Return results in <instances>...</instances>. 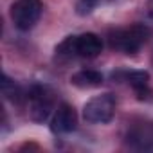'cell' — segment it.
<instances>
[{
	"mask_svg": "<svg viewBox=\"0 0 153 153\" xmlns=\"http://www.w3.org/2000/svg\"><path fill=\"white\" fill-rule=\"evenodd\" d=\"M151 36V29L144 24H133L124 29H115L110 33L108 42L110 47L115 51H121L124 54H135L140 51V47L148 42Z\"/></svg>",
	"mask_w": 153,
	"mask_h": 153,
	"instance_id": "1",
	"label": "cell"
},
{
	"mask_svg": "<svg viewBox=\"0 0 153 153\" xmlns=\"http://www.w3.org/2000/svg\"><path fill=\"white\" fill-rule=\"evenodd\" d=\"M115 97L112 94H101L92 97L83 106V119L90 124H106L114 119Z\"/></svg>",
	"mask_w": 153,
	"mask_h": 153,
	"instance_id": "2",
	"label": "cell"
},
{
	"mask_svg": "<svg viewBox=\"0 0 153 153\" xmlns=\"http://www.w3.org/2000/svg\"><path fill=\"white\" fill-rule=\"evenodd\" d=\"M43 13L42 0H16L11 6V20L16 29L29 31L33 29Z\"/></svg>",
	"mask_w": 153,
	"mask_h": 153,
	"instance_id": "3",
	"label": "cell"
},
{
	"mask_svg": "<svg viewBox=\"0 0 153 153\" xmlns=\"http://www.w3.org/2000/svg\"><path fill=\"white\" fill-rule=\"evenodd\" d=\"M29 117L34 123H45L54 110V96L47 87L34 85L29 90Z\"/></svg>",
	"mask_w": 153,
	"mask_h": 153,
	"instance_id": "4",
	"label": "cell"
},
{
	"mask_svg": "<svg viewBox=\"0 0 153 153\" xmlns=\"http://www.w3.org/2000/svg\"><path fill=\"white\" fill-rule=\"evenodd\" d=\"M76 126H78V114H76L74 106L61 103L51 119L52 133H70L76 130Z\"/></svg>",
	"mask_w": 153,
	"mask_h": 153,
	"instance_id": "5",
	"label": "cell"
},
{
	"mask_svg": "<svg viewBox=\"0 0 153 153\" xmlns=\"http://www.w3.org/2000/svg\"><path fill=\"white\" fill-rule=\"evenodd\" d=\"M76 51L81 58H96L103 51V40L96 33H83L76 36Z\"/></svg>",
	"mask_w": 153,
	"mask_h": 153,
	"instance_id": "6",
	"label": "cell"
},
{
	"mask_svg": "<svg viewBox=\"0 0 153 153\" xmlns=\"http://www.w3.org/2000/svg\"><path fill=\"white\" fill-rule=\"evenodd\" d=\"M70 83L76 88L81 90H90V88H97L103 85V74L97 70H79L70 76Z\"/></svg>",
	"mask_w": 153,
	"mask_h": 153,
	"instance_id": "7",
	"label": "cell"
},
{
	"mask_svg": "<svg viewBox=\"0 0 153 153\" xmlns=\"http://www.w3.org/2000/svg\"><path fill=\"white\" fill-rule=\"evenodd\" d=\"M124 79H126V83L135 92L149 87V74L146 70H130V72H124Z\"/></svg>",
	"mask_w": 153,
	"mask_h": 153,
	"instance_id": "8",
	"label": "cell"
},
{
	"mask_svg": "<svg viewBox=\"0 0 153 153\" xmlns=\"http://www.w3.org/2000/svg\"><path fill=\"white\" fill-rule=\"evenodd\" d=\"M2 94H4V97H6L7 101H11V103H18V101L22 99V90H20V87H18L13 79H9L6 74L2 76Z\"/></svg>",
	"mask_w": 153,
	"mask_h": 153,
	"instance_id": "9",
	"label": "cell"
},
{
	"mask_svg": "<svg viewBox=\"0 0 153 153\" xmlns=\"http://www.w3.org/2000/svg\"><path fill=\"white\" fill-rule=\"evenodd\" d=\"M56 54H58V56H63V58L78 56V51H76V36H67V38L56 47Z\"/></svg>",
	"mask_w": 153,
	"mask_h": 153,
	"instance_id": "10",
	"label": "cell"
},
{
	"mask_svg": "<svg viewBox=\"0 0 153 153\" xmlns=\"http://www.w3.org/2000/svg\"><path fill=\"white\" fill-rule=\"evenodd\" d=\"M97 4V0H79L76 9H78V15H88Z\"/></svg>",
	"mask_w": 153,
	"mask_h": 153,
	"instance_id": "11",
	"label": "cell"
},
{
	"mask_svg": "<svg viewBox=\"0 0 153 153\" xmlns=\"http://www.w3.org/2000/svg\"><path fill=\"white\" fill-rule=\"evenodd\" d=\"M149 16H151V18H153V11H151V13H149Z\"/></svg>",
	"mask_w": 153,
	"mask_h": 153,
	"instance_id": "12",
	"label": "cell"
}]
</instances>
